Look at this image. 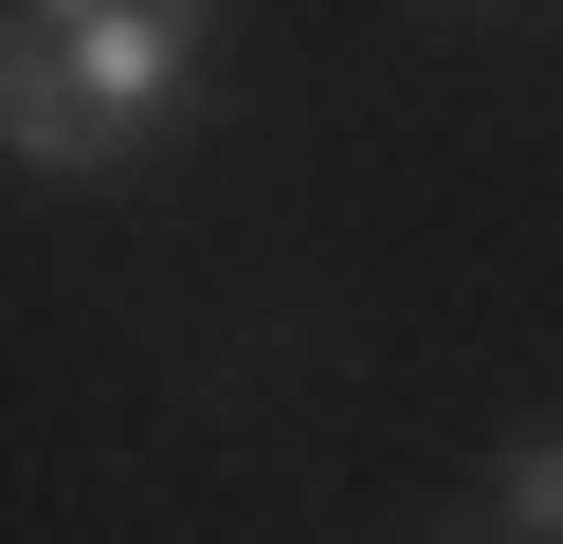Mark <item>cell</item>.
Here are the masks:
<instances>
[{
	"label": "cell",
	"mask_w": 563,
	"mask_h": 544,
	"mask_svg": "<svg viewBox=\"0 0 563 544\" xmlns=\"http://www.w3.org/2000/svg\"><path fill=\"white\" fill-rule=\"evenodd\" d=\"M183 73H200L183 0H37L19 73H0V127H19V164H128Z\"/></svg>",
	"instance_id": "cell-1"
},
{
	"label": "cell",
	"mask_w": 563,
	"mask_h": 544,
	"mask_svg": "<svg viewBox=\"0 0 563 544\" xmlns=\"http://www.w3.org/2000/svg\"><path fill=\"white\" fill-rule=\"evenodd\" d=\"M490 526H509V544H563V418H527L509 454H490Z\"/></svg>",
	"instance_id": "cell-2"
},
{
	"label": "cell",
	"mask_w": 563,
	"mask_h": 544,
	"mask_svg": "<svg viewBox=\"0 0 563 544\" xmlns=\"http://www.w3.org/2000/svg\"><path fill=\"white\" fill-rule=\"evenodd\" d=\"M473 544H509V526H473Z\"/></svg>",
	"instance_id": "cell-3"
}]
</instances>
